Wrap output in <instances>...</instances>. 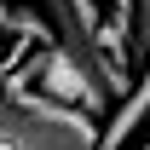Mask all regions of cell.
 Segmentation results:
<instances>
[{
  "label": "cell",
  "instance_id": "obj_2",
  "mask_svg": "<svg viewBox=\"0 0 150 150\" xmlns=\"http://www.w3.org/2000/svg\"><path fill=\"white\" fill-rule=\"evenodd\" d=\"M40 18H46V35H52L46 46H58L69 64H81L110 98H121V93L133 87V81H127V64L104 52V18H98V0H40Z\"/></svg>",
  "mask_w": 150,
  "mask_h": 150
},
{
  "label": "cell",
  "instance_id": "obj_4",
  "mask_svg": "<svg viewBox=\"0 0 150 150\" xmlns=\"http://www.w3.org/2000/svg\"><path fill=\"white\" fill-rule=\"evenodd\" d=\"M144 127H150V64H144V75L133 81L127 93H121L115 115H110V121H98V150H127Z\"/></svg>",
  "mask_w": 150,
  "mask_h": 150
},
{
  "label": "cell",
  "instance_id": "obj_1",
  "mask_svg": "<svg viewBox=\"0 0 150 150\" xmlns=\"http://www.w3.org/2000/svg\"><path fill=\"white\" fill-rule=\"evenodd\" d=\"M0 144L12 150H98V115L64 98L0 81Z\"/></svg>",
  "mask_w": 150,
  "mask_h": 150
},
{
  "label": "cell",
  "instance_id": "obj_3",
  "mask_svg": "<svg viewBox=\"0 0 150 150\" xmlns=\"http://www.w3.org/2000/svg\"><path fill=\"white\" fill-rule=\"evenodd\" d=\"M12 81H18V87H40V93L64 98V104H75V110H87V115L110 110V93H104V87H98V81L81 69V64H69L58 46H40V52L29 58V64H23Z\"/></svg>",
  "mask_w": 150,
  "mask_h": 150
},
{
  "label": "cell",
  "instance_id": "obj_5",
  "mask_svg": "<svg viewBox=\"0 0 150 150\" xmlns=\"http://www.w3.org/2000/svg\"><path fill=\"white\" fill-rule=\"evenodd\" d=\"M127 46H133V58L150 64V0H133L127 6Z\"/></svg>",
  "mask_w": 150,
  "mask_h": 150
}]
</instances>
